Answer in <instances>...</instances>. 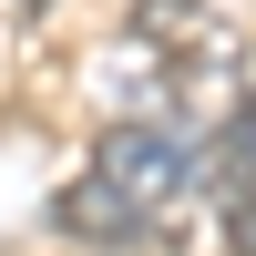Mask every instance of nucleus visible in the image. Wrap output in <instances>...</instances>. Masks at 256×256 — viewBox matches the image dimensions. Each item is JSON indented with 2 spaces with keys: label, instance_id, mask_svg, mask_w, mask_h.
<instances>
[{
  "label": "nucleus",
  "instance_id": "nucleus-1",
  "mask_svg": "<svg viewBox=\"0 0 256 256\" xmlns=\"http://www.w3.org/2000/svg\"><path fill=\"white\" fill-rule=\"evenodd\" d=\"M92 174L113 184V195L134 205L144 226H164L184 195H195V164H184V144L164 134V123H102V144H92Z\"/></svg>",
  "mask_w": 256,
  "mask_h": 256
},
{
  "label": "nucleus",
  "instance_id": "nucleus-3",
  "mask_svg": "<svg viewBox=\"0 0 256 256\" xmlns=\"http://www.w3.org/2000/svg\"><path fill=\"white\" fill-rule=\"evenodd\" d=\"M52 226H62L72 246H102V256L154 246V226H144V216H134V205H123L102 174H72V184H62V195H52Z\"/></svg>",
  "mask_w": 256,
  "mask_h": 256
},
{
  "label": "nucleus",
  "instance_id": "nucleus-2",
  "mask_svg": "<svg viewBox=\"0 0 256 256\" xmlns=\"http://www.w3.org/2000/svg\"><path fill=\"white\" fill-rule=\"evenodd\" d=\"M123 31H134V52H154L164 72H205V62H216V10H205V0H134V10H123Z\"/></svg>",
  "mask_w": 256,
  "mask_h": 256
},
{
  "label": "nucleus",
  "instance_id": "nucleus-4",
  "mask_svg": "<svg viewBox=\"0 0 256 256\" xmlns=\"http://www.w3.org/2000/svg\"><path fill=\"white\" fill-rule=\"evenodd\" d=\"M205 195H216V216H246L256 205V102H226L216 154H205Z\"/></svg>",
  "mask_w": 256,
  "mask_h": 256
}]
</instances>
